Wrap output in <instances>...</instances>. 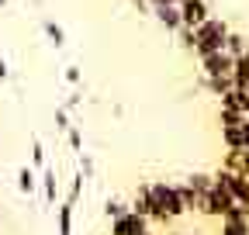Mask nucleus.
Instances as JSON below:
<instances>
[{
  "label": "nucleus",
  "mask_w": 249,
  "mask_h": 235,
  "mask_svg": "<svg viewBox=\"0 0 249 235\" xmlns=\"http://www.w3.org/2000/svg\"><path fill=\"white\" fill-rule=\"evenodd\" d=\"M242 149H249V118L242 121Z\"/></svg>",
  "instance_id": "obj_28"
},
{
  "label": "nucleus",
  "mask_w": 249,
  "mask_h": 235,
  "mask_svg": "<svg viewBox=\"0 0 249 235\" xmlns=\"http://www.w3.org/2000/svg\"><path fill=\"white\" fill-rule=\"evenodd\" d=\"M218 121H222V125H239V121H246V118L229 111V107H218Z\"/></svg>",
  "instance_id": "obj_22"
},
{
  "label": "nucleus",
  "mask_w": 249,
  "mask_h": 235,
  "mask_svg": "<svg viewBox=\"0 0 249 235\" xmlns=\"http://www.w3.org/2000/svg\"><path fill=\"white\" fill-rule=\"evenodd\" d=\"M18 190H21L24 197H31V194L38 190V173L31 169V166H21V169H18Z\"/></svg>",
  "instance_id": "obj_14"
},
{
  "label": "nucleus",
  "mask_w": 249,
  "mask_h": 235,
  "mask_svg": "<svg viewBox=\"0 0 249 235\" xmlns=\"http://www.w3.org/2000/svg\"><path fill=\"white\" fill-rule=\"evenodd\" d=\"M242 173L249 176V149H242Z\"/></svg>",
  "instance_id": "obj_30"
},
{
  "label": "nucleus",
  "mask_w": 249,
  "mask_h": 235,
  "mask_svg": "<svg viewBox=\"0 0 249 235\" xmlns=\"http://www.w3.org/2000/svg\"><path fill=\"white\" fill-rule=\"evenodd\" d=\"M218 169H229V173H242V149H225L222 166Z\"/></svg>",
  "instance_id": "obj_19"
},
{
  "label": "nucleus",
  "mask_w": 249,
  "mask_h": 235,
  "mask_svg": "<svg viewBox=\"0 0 249 235\" xmlns=\"http://www.w3.org/2000/svg\"><path fill=\"white\" fill-rule=\"evenodd\" d=\"M232 86H242V90L249 86V52L232 59Z\"/></svg>",
  "instance_id": "obj_12"
},
{
  "label": "nucleus",
  "mask_w": 249,
  "mask_h": 235,
  "mask_svg": "<svg viewBox=\"0 0 249 235\" xmlns=\"http://www.w3.org/2000/svg\"><path fill=\"white\" fill-rule=\"evenodd\" d=\"M124 211H128V201H121V197H107V201H104V215H107V221L121 218Z\"/></svg>",
  "instance_id": "obj_20"
},
{
  "label": "nucleus",
  "mask_w": 249,
  "mask_h": 235,
  "mask_svg": "<svg viewBox=\"0 0 249 235\" xmlns=\"http://www.w3.org/2000/svg\"><path fill=\"white\" fill-rule=\"evenodd\" d=\"M66 80H70V83H80V69L70 66V69H66Z\"/></svg>",
  "instance_id": "obj_29"
},
{
  "label": "nucleus",
  "mask_w": 249,
  "mask_h": 235,
  "mask_svg": "<svg viewBox=\"0 0 249 235\" xmlns=\"http://www.w3.org/2000/svg\"><path fill=\"white\" fill-rule=\"evenodd\" d=\"M222 145L225 149H242V121L239 125H222Z\"/></svg>",
  "instance_id": "obj_15"
},
{
  "label": "nucleus",
  "mask_w": 249,
  "mask_h": 235,
  "mask_svg": "<svg viewBox=\"0 0 249 235\" xmlns=\"http://www.w3.org/2000/svg\"><path fill=\"white\" fill-rule=\"evenodd\" d=\"M156 4H170V7H177V4H180V0H156Z\"/></svg>",
  "instance_id": "obj_32"
},
{
  "label": "nucleus",
  "mask_w": 249,
  "mask_h": 235,
  "mask_svg": "<svg viewBox=\"0 0 249 235\" xmlns=\"http://www.w3.org/2000/svg\"><path fill=\"white\" fill-rule=\"evenodd\" d=\"M55 128L59 132H70L73 125H70V111L66 107H55Z\"/></svg>",
  "instance_id": "obj_26"
},
{
  "label": "nucleus",
  "mask_w": 249,
  "mask_h": 235,
  "mask_svg": "<svg viewBox=\"0 0 249 235\" xmlns=\"http://www.w3.org/2000/svg\"><path fill=\"white\" fill-rule=\"evenodd\" d=\"M31 163H35V166H42L45 169V145L35 138V142H31Z\"/></svg>",
  "instance_id": "obj_23"
},
{
  "label": "nucleus",
  "mask_w": 249,
  "mask_h": 235,
  "mask_svg": "<svg viewBox=\"0 0 249 235\" xmlns=\"http://www.w3.org/2000/svg\"><path fill=\"white\" fill-rule=\"evenodd\" d=\"M73 208L76 204H70V201L59 204V235H73Z\"/></svg>",
  "instance_id": "obj_16"
},
{
  "label": "nucleus",
  "mask_w": 249,
  "mask_h": 235,
  "mask_svg": "<svg viewBox=\"0 0 249 235\" xmlns=\"http://www.w3.org/2000/svg\"><path fill=\"white\" fill-rule=\"evenodd\" d=\"M152 225L145 221V218H139V215H132V211H124L121 218H114L111 221V232L107 235H142V232H149Z\"/></svg>",
  "instance_id": "obj_6"
},
{
  "label": "nucleus",
  "mask_w": 249,
  "mask_h": 235,
  "mask_svg": "<svg viewBox=\"0 0 249 235\" xmlns=\"http://www.w3.org/2000/svg\"><path fill=\"white\" fill-rule=\"evenodd\" d=\"M218 235H249V218L242 204H232V208L218 218Z\"/></svg>",
  "instance_id": "obj_4"
},
{
  "label": "nucleus",
  "mask_w": 249,
  "mask_h": 235,
  "mask_svg": "<svg viewBox=\"0 0 249 235\" xmlns=\"http://www.w3.org/2000/svg\"><path fill=\"white\" fill-rule=\"evenodd\" d=\"M66 138H70V149H73V152H83V132H80V128H70Z\"/></svg>",
  "instance_id": "obj_27"
},
{
  "label": "nucleus",
  "mask_w": 249,
  "mask_h": 235,
  "mask_svg": "<svg viewBox=\"0 0 249 235\" xmlns=\"http://www.w3.org/2000/svg\"><path fill=\"white\" fill-rule=\"evenodd\" d=\"M222 107H229V111L249 118V90H242V86H232L229 94H222Z\"/></svg>",
  "instance_id": "obj_9"
},
{
  "label": "nucleus",
  "mask_w": 249,
  "mask_h": 235,
  "mask_svg": "<svg viewBox=\"0 0 249 235\" xmlns=\"http://www.w3.org/2000/svg\"><path fill=\"white\" fill-rule=\"evenodd\" d=\"M229 38V21L225 17H204L197 28H194V55H208V52H222Z\"/></svg>",
  "instance_id": "obj_2"
},
{
  "label": "nucleus",
  "mask_w": 249,
  "mask_h": 235,
  "mask_svg": "<svg viewBox=\"0 0 249 235\" xmlns=\"http://www.w3.org/2000/svg\"><path fill=\"white\" fill-rule=\"evenodd\" d=\"M4 4H7V0H0V7H4Z\"/></svg>",
  "instance_id": "obj_35"
},
{
  "label": "nucleus",
  "mask_w": 249,
  "mask_h": 235,
  "mask_svg": "<svg viewBox=\"0 0 249 235\" xmlns=\"http://www.w3.org/2000/svg\"><path fill=\"white\" fill-rule=\"evenodd\" d=\"M152 11H156V17H160V24L166 28V32H177V28H180V11H177V7H170V4H152Z\"/></svg>",
  "instance_id": "obj_13"
},
{
  "label": "nucleus",
  "mask_w": 249,
  "mask_h": 235,
  "mask_svg": "<svg viewBox=\"0 0 249 235\" xmlns=\"http://www.w3.org/2000/svg\"><path fill=\"white\" fill-rule=\"evenodd\" d=\"M128 211L149 221V215H152V197H149V184H139V187H135V194H132V201H128Z\"/></svg>",
  "instance_id": "obj_8"
},
{
  "label": "nucleus",
  "mask_w": 249,
  "mask_h": 235,
  "mask_svg": "<svg viewBox=\"0 0 249 235\" xmlns=\"http://www.w3.org/2000/svg\"><path fill=\"white\" fill-rule=\"evenodd\" d=\"M38 184H42V197H45V204L52 208L55 204V197H59V176H55V169H42V176H38Z\"/></svg>",
  "instance_id": "obj_11"
},
{
  "label": "nucleus",
  "mask_w": 249,
  "mask_h": 235,
  "mask_svg": "<svg viewBox=\"0 0 249 235\" xmlns=\"http://www.w3.org/2000/svg\"><path fill=\"white\" fill-rule=\"evenodd\" d=\"M204 86L214 94V97H222L232 90V76H204Z\"/></svg>",
  "instance_id": "obj_18"
},
{
  "label": "nucleus",
  "mask_w": 249,
  "mask_h": 235,
  "mask_svg": "<svg viewBox=\"0 0 249 235\" xmlns=\"http://www.w3.org/2000/svg\"><path fill=\"white\" fill-rule=\"evenodd\" d=\"M142 235H156V232H152V228H149V232H142Z\"/></svg>",
  "instance_id": "obj_33"
},
{
  "label": "nucleus",
  "mask_w": 249,
  "mask_h": 235,
  "mask_svg": "<svg viewBox=\"0 0 249 235\" xmlns=\"http://www.w3.org/2000/svg\"><path fill=\"white\" fill-rule=\"evenodd\" d=\"M7 73H11V69H7V63L0 59V80H7Z\"/></svg>",
  "instance_id": "obj_31"
},
{
  "label": "nucleus",
  "mask_w": 249,
  "mask_h": 235,
  "mask_svg": "<svg viewBox=\"0 0 249 235\" xmlns=\"http://www.w3.org/2000/svg\"><path fill=\"white\" fill-rule=\"evenodd\" d=\"M201 73L204 76H232V55H225V52L201 55Z\"/></svg>",
  "instance_id": "obj_7"
},
{
  "label": "nucleus",
  "mask_w": 249,
  "mask_h": 235,
  "mask_svg": "<svg viewBox=\"0 0 249 235\" xmlns=\"http://www.w3.org/2000/svg\"><path fill=\"white\" fill-rule=\"evenodd\" d=\"M80 176H83V180L93 176V156L90 152H80Z\"/></svg>",
  "instance_id": "obj_25"
},
{
  "label": "nucleus",
  "mask_w": 249,
  "mask_h": 235,
  "mask_svg": "<svg viewBox=\"0 0 249 235\" xmlns=\"http://www.w3.org/2000/svg\"><path fill=\"white\" fill-rule=\"evenodd\" d=\"M222 52L225 55H242V52H249V45H246V38L242 35H235V32H229V38H225V45H222Z\"/></svg>",
  "instance_id": "obj_17"
},
{
  "label": "nucleus",
  "mask_w": 249,
  "mask_h": 235,
  "mask_svg": "<svg viewBox=\"0 0 249 235\" xmlns=\"http://www.w3.org/2000/svg\"><path fill=\"white\" fill-rule=\"evenodd\" d=\"M232 204H235V201H232V194L211 180V190H208V194H201V201H197V215H201V218H214V221H218V218H222V215L232 208Z\"/></svg>",
  "instance_id": "obj_3"
},
{
  "label": "nucleus",
  "mask_w": 249,
  "mask_h": 235,
  "mask_svg": "<svg viewBox=\"0 0 249 235\" xmlns=\"http://www.w3.org/2000/svg\"><path fill=\"white\" fill-rule=\"evenodd\" d=\"M45 35L52 38V45H55V49H59L62 42H66V32H62V28H59L55 21H45Z\"/></svg>",
  "instance_id": "obj_21"
},
{
  "label": "nucleus",
  "mask_w": 249,
  "mask_h": 235,
  "mask_svg": "<svg viewBox=\"0 0 249 235\" xmlns=\"http://www.w3.org/2000/svg\"><path fill=\"white\" fill-rule=\"evenodd\" d=\"M183 187L191 190V194H197V201H201V194L211 190V173H201V169L187 173V176H183ZM194 215H197V211H194Z\"/></svg>",
  "instance_id": "obj_10"
},
{
  "label": "nucleus",
  "mask_w": 249,
  "mask_h": 235,
  "mask_svg": "<svg viewBox=\"0 0 249 235\" xmlns=\"http://www.w3.org/2000/svg\"><path fill=\"white\" fill-rule=\"evenodd\" d=\"M177 11H180V28H191V32H194V28H197L204 17H211L208 0H180Z\"/></svg>",
  "instance_id": "obj_5"
},
{
  "label": "nucleus",
  "mask_w": 249,
  "mask_h": 235,
  "mask_svg": "<svg viewBox=\"0 0 249 235\" xmlns=\"http://www.w3.org/2000/svg\"><path fill=\"white\" fill-rule=\"evenodd\" d=\"M80 194H83V176L76 173V176H73V184H70V194H66V201H70V204H76V201H80Z\"/></svg>",
  "instance_id": "obj_24"
},
{
  "label": "nucleus",
  "mask_w": 249,
  "mask_h": 235,
  "mask_svg": "<svg viewBox=\"0 0 249 235\" xmlns=\"http://www.w3.org/2000/svg\"><path fill=\"white\" fill-rule=\"evenodd\" d=\"M149 197H152V215H149V225H173L187 215L183 201H180V190L177 184L170 180H152L149 184Z\"/></svg>",
  "instance_id": "obj_1"
},
{
  "label": "nucleus",
  "mask_w": 249,
  "mask_h": 235,
  "mask_svg": "<svg viewBox=\"0 0 249 235\" xmlns=\"http://www.w3.org/2000/svg\"><path fill=\"white\" fill-rule=\"evenodd\" d=\"M246 218H249V204H246Z\"/></svg>",
  "instance_id": "obj_34"
}]
</instances>
